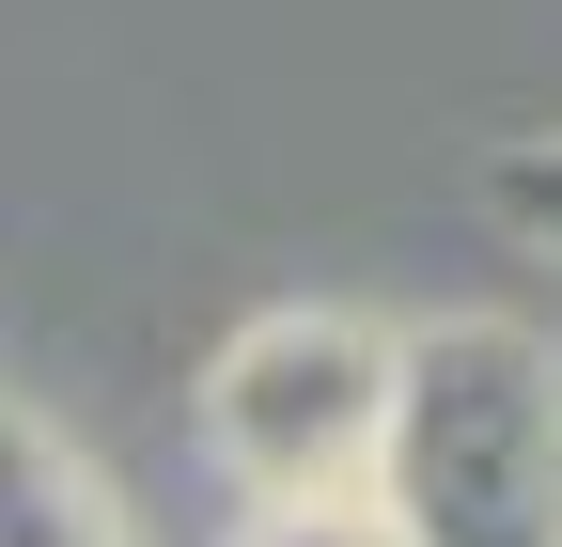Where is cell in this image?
I'll use <instances>...</instances> for the list:
<instances>
[{"instance_id":"cell-1","label":"cell","mask_w":562,"mask_h":547,"mask_svg":"<svg viewBox=\"0 0 562 547\" xmlns=\"http://www.w3.org/2000/svg\"><path fill=\"white\" fill-rule=\"evenodd\" d=\"M360 501L391 516V547H562V360L501 313L391 328Z\"/></svg>"},{"instance_id":"cell-2","label":"cell","mask_w":562,"mask_h":547,"mask_svg":"<svg viewBox=\"0 0 562 547\" xmlns=\"http://www.w3.org/2000/svg\"><path fill=\"white\" fill-rule=\"evenodd\" d=\"M391 423V328L375 313H250L203 360V438L250 501H328L375 469Z\"/></svg>"},{"instance_id":"cell-3","label":"cell","mask_w":562,"mask_h":547,"mask_svg":"<svg viewBox=\"0 0 562 547\" xmlns=\"http://www.w3.org/2000/svg\"><path fill=\"white\" fill-rule=\"evenodd\" d=\"M0 547H125V516L79 469V438L32 423V406H0Z\"/></svg>"},{"instance_id":"cell-4","label":"cell","mask_w":562,"mask_h":547,"mask_svg":"<svg viewBox=\"0 0 562 547\" xmlns=\"http://www.w3.org/2000/svg\"><path fill=\"white\" fill-rule=\"evenodd\" d=\"M235 547H391V516H375L360 485H328V501H266Z\"/></svg>"},{"instance_id":"cell-5","label":"cell","mask_w":562,"mask_h":547,"mask_svg":"<svg viewBox=\"0 0 562 547\" xmlns=\"http://www.w3.org/2000/svg\"><path fill=\"white\" fill-rule=\"evenodd\" d=\"M484 203H501V220H516L531 250H562V142H516L501 172H484Z\"/></svg>"}]
</instances>
